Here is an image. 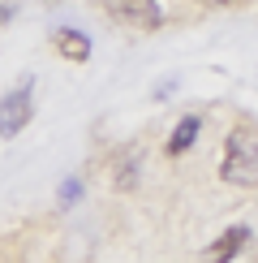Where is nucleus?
<instances>
[{
  "instance_id": "3",
  "label": "nucleus",
  "mask_w": 258,
  "mask_h": 263,
  "mask_svg": "<svg viewBox=\"0 0 258 263\" xmlns=\"http://www.w3.org/2000/svg\"><path fill=\"white\" fill-rule=\"evenodd\" d=\"M52 48H56L69 65H86V61H91V39H86L82 30H69V26L52 30Z\"/></svg>"
},
{
  "instance_id": "9",
  "label": "nucleus",
  "mask_w": 258,
  "mask_h": 263,
  "mask_svg": "<svg viewBox=\"0 0 258 263\" xmlns=\"http://www.w3.org/2000/svg\"><path fill=\"white\" fill-rule=\"evenodd\" d=\"M168 91H177V82H172V78H164V82H159V86H155V100H164V95H168Z\"/></svg>"
},
{
  "instance_id": "10",
  "label": "nucleus",
  "mask_w": 258,
  "mask_h": 263,
  "mask_svg": "<svg viewBox=\"0 0 258 263\" xmlns=\"http://www.w3.org/2000/svg\"><path fill=\"white\" fill-rule=\"evenodd\" d=\"M211 5H232V0H211Z\"/></svg>"
},
{
  "instance_id": "4",
  "label": "nucleus",
  "mask_w": 258,
  "mask_h": 263,
  "mask_svg": "<svg viewBox=\"0 0 258 263\" xmlns=\"http://www.w3.org/2000/svg\"><path fill=\"white\" fill-rule=\"evenodd\" d=\"M198 134H202V117H198V112L181 117V121H177V129H172V134H168V142H164V151H168V156H185L193 142H198Z\"/></svg>"
},
{
  "instance_id": "6",
  "label": "nucleus",
  "mask_w": 258,
  "mask_h": 263,
  "mask_svg": "<svg viewBox=\"0 0 258 263\" xmlns=\"http://www.w3.org/2000/svg\"><path fill=\"white\" fill-rule=\"evenodd\" d=\"M121 13L134 22L138 30H159V26H164V9H159V0H125Z\"/></svg>"
},
{
  "instance_id": "5",
  "label": "nucleus",
  "mask_w": 258,
  "mask_h": 263,
  "mask_svg": "<svg viewBox=\"0 0 258 263\" xmlns=\"http://www.w3.org/2000/svg\"><path fill=\"white\" fill-rule=\"evenodd\" d=\"M245 242H250V229H245V224H232L228 233L207 250V263H232V259L245 250Z\"/></svg>"
},
{
  "instance_id": "1",
  "label": "nucleus",
  "mask_w": 258,
  "mask_h": 263,
  "mask_svg": "<svg viewBox=\"0 0 258 263\" xmlns=\"http://www.w3.org/2000/svg\"><path fill=\"white\" fill-rule=\"evenodd\" d=\"M220 177L228 181V185H241V190L258 185V129L254 125H236L232 134H228Z\"/></svg>"
},
{
  "instance_id": "2",
  "label": "nucleus",
  "mask_w": 258,
  "mask_h": 263,
  "mask_svg": "<svg viewBox=\"0 0 258 263\" xmlns=\"http://www.w3.org/2000/svg\"><path fill=\"white\" fill-rule=\"evenodd\" d=\"M30 117H35V95H30V82H22L0 100V138H17L30 125Z\"/></svg>"
},
{
  "instance_id": "7",
  "label": "nucleus",
  "mask_w": 258,
  "mask_h": 263,
  "mask_svg": "<svg viewBox=\"0 0 258 263\" xmlns=\"http://www.w3.org/2000/svg\"><path fill=\"white\" fill-rule=\"evenodd\" d=\"M138 164H142V156H138V160L125 156V160H121V173H116V185H121V190H129V185L138 181Z\"/></svg>"
},
{
  "instance_id": "8",
  "label": "nucleus",
  "mask_w": 258,
  "mask_h": 263,
  "mask_svg": "<svg viewBox=\"0 0 258 263\" xmlns=\"http://www.w3.org/2000/svg\"><path fill=\"white\" fill-rule=\"evenodd\" d=\"M78 199H82V181L73 177V181H64V185H60V207H73Z\"/></svg>"
}]
</instances>
